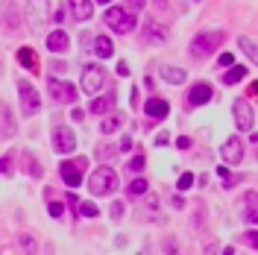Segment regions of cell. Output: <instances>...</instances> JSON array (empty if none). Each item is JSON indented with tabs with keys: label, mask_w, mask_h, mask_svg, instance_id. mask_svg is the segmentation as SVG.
I'll return each instance as SVG.
<instances>
[{
	"label": "cell",
	"mask_w": 258,
	"mask_h": 255,
	"mask_svg": "<svg viewBox=\"0 0 258 255\" xmlns=\"http://www.w3.org/2000/svg\"><path fill=\"white\" fill-rule=\"evenodd\" d=\"M238 47H241L243 53H246V56L252 59V62L258 59V53H255V41H252V38H246V35H241V38H238Z\"/></svg>",
	"instance_id": "obj_24"
},
{
	"label": "cell",
	"mask_w": 258,
	"mask_h": 255,
	"mask_svg": "<svg viewBox=\"0 0 258 255\" xmlns=\"http://www.w3.org/2000/svg\"><path fill=\"white\" fill-rule=\"evenodd\" d=\"M144 112L150 117H156V120H164L167 114H170V106H167V100H161V97H150L144 106Z\"/></svg>",
	"instance_id": "obj_12"
},
{
	"label": "cell",
	"mask_w": 258,
	"mask_h": 255,
	"mask_svg": "<svg viewBox=\"0 0 258 255\" xmlns=\"http://www.w3.org/2000/svg\"><path fill=\"white\" fill-rule=\"evenodd\" d=\"M144 41H153V44H164L167 41V30L161 27V24H147V30H144Z\"/></svg>",
	"instance_id": "obj_16"
},
{
	"label": "cell",
	"mask_w": 258,
	"mask_h": 255,
	"mask_svg": "<svg viewBox=\"0 0 258 255\" xmlns=\"http://www.w3.org/2000/svg\"><path fill=\"white\" fill-rule=\"evenodd\" d=\"M3 117H6V126H3V135H15V123L9 120V106H3Z\"/></svg>",
	"instance_id": "obj_31"
},
{
	"label": "cell",
	"mask_w": 258,
	"mask_h": 255,
	"mask_svg": "<svg viewBox=\"0 0 258 255\" xmlns=\"http://www.w3.org/2000/svg\"><path fill=\"white\" fill-rule=\"evenodd\" d=\"M50 21V3L47 0H30L27 3V24L30 30H41Z\"/></svg>",
	"instance_id": "obj_6"
},
{
	"label": "cell",
	"mask_w": 258,
	"mask_h": 255,
	"mask_svg": "<svg viewBox=\"0 0 258 255\" xmlns=\"http://www.w3.org/2000/svg\"><path fill=\"white\" fill-rule=\"evenodd\" d=\"M232 62H235V59H232V53H223V56H220V68H229Z\"/></svg>",
	"instance_id": "obj_38"
},
{
	"label": "cell",
	"mask_w": 258,
	"mask_h": 255,
	"mask_svg": "<svg viewBox=\"0 0 258 255\" xmlns=\"http://www.w3.org/2000/svg\"><path fill=\"white\" fill-rule=\"evenodd\" d=\"M246 80V68H241V65H229V71L223 74V85H235V82Z\"/></svg>",
	"instance_id": "obj_19"
},
{
	"label": "cell",
	"mask_w": 258,
	"mask_h": 255,
	"mask_svg": "<svg viewBox=\"0 0 258 255\" xmlns=\"http://www.w3.org/2000/svg\"><path fill=\"white\" fill-rule=\"evenodd\" d=\"M12 167H15V164H12L9 156H3V159H0V176H12Z\"/></svg>",
	"instance_id": "obj_29"
},
{
	"label": "cell",
	"mask_w": 258,
	"mask_h": 255,
	"mask_svg": "<svg viewBox=\"0 0 258 255\" xmlns=\"http://www.w3.org/2000/svg\"><path fill=\"white\" fill-rule=\"evenodd\" d=\"M27 170H30L32 179H38V176H41V167H38V161H32L30 153H27Z\"/></svg>",
	"instance_id": "obj_28"
},
{
	"label": "cell",
	"mask_w": 258,
	"mask_h": 255,
	"mask_svg": "<svg viewBox=\"0 0 258 255\" xmlns=\"http://www.w3.org/2000/svg\"><path fill=\"white\" fill-rule=\"evenodd\" d=\"M71 15L77 18V21H88V18L94 15V6H91V0H71Z\"/></svg>",
	"instance_id": "obj_15"
},
{
	"label": "cell",
	"mask_w": 258,
	"mask_h": 255,
	"mask_svg": "<svg viewBox=\"0 0 258 255\" xmlns=\"http://www.w3.org/2000/svg\"><path fill=\"white\" fill-rule=\"evenodd\" d=\"M77 211H80L82 217H97V214H100L94 203H80V206H77Z\"/></svg>",
	"instance_id": "obj_27"
},
{
	"label": "cell",
	"mask_w": 258,
	"mask_h": 255,
	"mask_svg": "<svg viewBox=\"0 0 258 255\" xmlns=\"http://www.w3.org/2000/svg\"><path fill=\"white\" fill-rule=\"evenodd\" d=\"M71 114H74V120H82V117H85V112H82V109H74Z\"/></svg>",
	"instance_id": "obj_42"
},
{
	"label": "cell",
	"mask_w": 258,
	"mask_h": 255,
	"mask_svg": "<svg viewBox=\"0 0 258 255\" xmlns=\"http://www.w3.org/2000/svg\"><path fill=\"white\" fill-rule=\"evenodd\" d=\"M68 44H71V38H68V32L64 30H53L47 35V50H53V53H64Z\"/></svg>",
	"instance_id": "obj_14"
},
{
	"label": "cell",
	"mask_w": 258,
	"mask_h": 255,
	"mask_svg": "<svg viewBox=\"0 0 258 255\" xmlns=\"http://www.w3.org/2000/svg\"><path fill=\"white\" fill-rule=\"evenodd\" d=\"M50 94H53L56 103H74V100H77V88H74L71 82L53 77V80H50Z\"/></svg>",
	"instance_id": "obj_11"
},
{
	"label": "cell",
	"mask_w": 258,
	"mask_h": 255,
	"mask_svg": "<svg viewBox=\"0 0 258 255\" xmlns=\"http://www.w3.org/2000/svg\"><path fill=\"white\" fill-rule=\"evenodd\" d=\"M161 74H164V82H170V85H182V82L188 80V74L182 68H164Z\"/></svg>",
	"instance_id": "obj_20"
},
{
	"label": "cell",
	"mask_w": 258,
	"mask_h": 255,
	"mask_svg": "<svg viewBox=\"0 0 258 255\" xmlns=\"http://www.w3.org/2000/svg\"><path fill=\"white\" fill-rule=\"evenodd\" d=\"M53 150H56L59 156H71V153L77 150V135L64 126V123H56V126H53Z\"/></svg>",
	"instance_id": "obj_5"
},
{
	"label": "cell",
	"mask_w": 258,
	"mask_h": 255,
	"mask_svg": "<svg viewBox=\"0 0 258 255\" xmlns=\"http://www.w3.org/2000/svg\"><path fill=\"white\" fill-rule=\"evenodd\" d=\"M232 114H235V123H238V129H243V132H252V126H255V112H252V106H249L246 100H235Z\"/></svg>",
	"instance_id": "obj_8"
},
{
	"label": "cell",
	"mask_w": 258,
	"mask_h": 255,
	"mask_svg": "<svg viewBox=\"0 0 258 255\" xmlns=\"http://www.w3.org/2000/svg\"><path fill=\"white\" fill-rule=\"evenodd\" d=\"M206 103H211V85L197 82L191 88V94H188V106H206Z\"/></svg>",
	"instance_id": "obj_13"
},
{
	"label": "cell",
	"mask_w": 258,
	"mask_h": 255,
	"mask_svg": "<svg viewBox=\"0 0 258 255\" xmlns=\"http://www.w3.org/2000/svg\"><path fill=\"white\" fill-rule=\"evenodd\" d=\"M217 176H220V182H223V188H235L238 182H243V176H235V173H229L226 167H217Z\"/></svg>",
	"instance_id": "obj_23"
},
{
	"label": "cell",
	"mask_w": 258,
	"mask_h": 255,
	"mask_svg": "<svg viewBox=\"0 0 258 255\" xmlns=\"http://www.w3.org/2000/svg\"><path fill=\"white\" fill-rule=\"evenodd\" d=\"M129 147H132V138H129V135H126V138H123V141H120V147H117V150H123V153H126Z\"/></svg>",
	"instance_id": "obj_40"
},
{
	"label": "cell",
	"mask_w": 258,
	"mask_h": 255,
	"mask_svg": "<svg viewBox=\"0 0 258 255\" xmlns=\"http://www.w3.org/2000/svg\"><path fill=\"white\" fill-rule=\"evenodd\" d=\"M156 144H159V147H164V144H167V132H159V138H156Z\"/></svg>",
	"instance_id": "obj_41"
},
{
	"label": "cell",
	"mask_w": 258,
	"mask_h": 255,
	"mask_svg": "<svg viewBox=\"0 0 258 255\" xmlns=\"http://www.w3.org/2000/svg\"><path fill=\"white\" fill-rule=\"evenodd\" d=\"M226 32L223 30H214V32H200L197 38L191 41V56H197V59H203V56H209L211 50H217L220 44H223Z\"/></svg>",
	"instance_id": "obj_2"
},
{
	"label": "cell",
	"mask_w": 258,
	"mask_h": 255,
	"mask_svg": "<svg viewBox=\"0 0 258 255\" xmlns=\"http://www.w3.org/2000/svg\"><path fill=\"white\" fill-rule=\"evenodd\" d=\"M94 53L100 56V59H109V56H114V44L109 35H97L94 38Z\"/></svg>",
	"instance_id": "obj_17"
},
{
	"label": "cell",
	"mask_w": 258,
	"mask_h": 255,
	"mask_svg": "<svg viewBox=\"0 0 258 255\" xmlns=\"http://www.w3.org/2000/svg\"><path fill=\"white\" fill-rule=\"evenodd\" d=\"M97 3H112V0H97Z\"/></svg>",
	"instance_id": "obj_43"
},
{
	"label": "cell",
	"mask_w": 258,
	"mask_h": 255,
	"mask_svg": "<svg viewBox=\"0 0 258 255\" xmlns=\"http://www.w3.org/2000/svg\"><path fill=\"white\" fill-rule=\"evenodd\" d=\"M117 74H120V77H129V65L120 62V65H117Z\"/></svg>",
	"instance_id": "obj_39"
},
{
	"label": "cell",
	"mask_w": 258,
	"mask_h": 255,
	"mask_svg": "<svg viewBox=\"0 0 258 255\" xmlns=\"http://www.w3.org/2000/svg\"><path fill=\"white\" fill-rule=\"evenodd\" d=\"M220 159L226 161V164H232V167H238L243 161V144L238 135H232V138H226V144L220 147Z\"/></svg>",
	"instance_id": "obj_9"
},
{
	"label": "cell",
	"mask_w": 258,
	"mask_h": 255,
	"mask_svg": "<svg viewBox=\"0 0 258 255\" xmlns=\"http://www.w3.org/2000/svg\"><path fill=\"white\" fill-rule=\"evenodd\" d=\"M194 185V173H182L179 176V191H188Z\"/></svg>",
	"instance_id": "obj_32"
},
{
	"label": "cell",
	"mask_w": 258,
	"mask_h": 255,
	"mask_svg": "<svg viewBox=\"0 0 258 255\" xmlns=\"http://www.w3.org/2000/svg\"><path fill=\"white\" fill-rule=\"evenodd\" d=\"M103 21H106V27H112V30L120 32V35L135 30V15H132L129 9H123V6H112V9H106Z\"/></svg>",
	"instance_id": "obj_3"
},
{
	"label": "cell",
	"mask_w": 258,
	"mask_h": 255,
	"mask_svg": "<svg viewBox=\"0 0 258 255\" xmlns=\"http://www.w3.org/2000/svg\"><path fill=\"white\" fill-rule=\"evenodd\" d=\"M176 147H179V150H188V147H191V138H185V135L176 138Z\"/></svg>",
	"instance_id": "obj_37"
},
{
	"label": "cell",
	"mask_w": 258,
	"mask_h": 255,
	"mask_svg": "<svg viewBox=\"0 0 258 255\" xmlns=\"http://www.w3.org/2000/svg\"><path fill=\"white\" fill-rule=\"evenodd\" d=\"M112 217H114V220H120V217H123V203H112Z\"/></svg>",
	"instance_id": "obj_35"
},
{
	"label": "cell",
	"mask_w": 258,
	"mask_h": 255,
	"mask_svg": "<svg viewBox=\"0 0 258 255\" xmlns=\"http://www.w3.org/2000/svg\"><path fill=\"white\" fill-rule=\"evenodd\" d=\"M18 62L24 65L27 71H38V56H35V50L32 47H21L18 50Z\"/></svg>",
	"instance_id": "obj_18"
},
{
	"label": "cell",
	"mask_w": 258,
	"mask_h": 255,
	"mask_svg": "<svg viewBox=\"0 0 258 255\" xmlns=\"http://www.w3.org/2000/svg\"><path fill=\"white\" fill-rule=\"evenodd\" d=\"M62 214H64V206L56 203V200H50V217H62Z\"/></svg>",
	"instance_id": "obj_33"
},
{
	"label": "cell",
	"mask_w": 258,
	"mask_h": 255,
	"mask_svg": "<svg viewBox=\"0 0 258 255\" xmlns=\"http://www.w3.org/2000/svg\"><path fill=\"white\" fill-rule=\"evenodd\" d=\"M18 243H21V249H24L27 255H35V238H32V235H21Z\"/></svg>",
	"instance_id": "obj_25"
},
{
	"label": "cell",
	"mask_w": 258,
	"mask_h": 255,
	"mask_svg": "<svg viewBox=\"0 0 258 255\" xmlns=\"http://www.w3.org/2000/svg\"><path fill=\"white\" fill-rule=\"evenodd\" d=\"M249 220H255V191H249Z\"/></svg>",
	"instance_id": "obj_36"
},
{
	"label": "cell",
	"mask_w": 258,
	"mask_h": 255,
	"mask_svg": "<svg viewBox=\"0 0 258 255\" xmlns=\"http://www.w3.org/2000/svg\"><path fill=\"white\" fill-rule=\"evenodd\" d=\"M126 3H129L126 9H129V12H132V15H135V12H141V9H144V6H147V0H126Z\"/></svg>",
	"instance_id": "obj_34"
},
{
	"label": "cell",
	"mask_w": 258,
	"mask_h": 255,
	"mask_svg": "<svg viewBox=\"0 0 258 255\" xmlns=\"http://www.w3.org/2000/svg\"><path fill=\"white\" fill-rule=\"evenodd\" d=\"M18 91H21V109H24V114H35L41 109V97H38V91H35L32 82L21 80L18 82Z\"/></svg>",
	"instance_id": "obj_7"
},
{
	"label": "cell",
	"mask_w": 258,
	"mask_h": 255,
	"mask_svg": "<svg viewBox=\"0 0 258 255\" xmlns=\"http://www.w3.org/2000/svg\"><path fill=\"white\" fill-rule=\"evenodd\" d=\"M144 156H135V159L129 161V170H132V173H141V170H144Z\"/></svg>",
	"instance_id": "obj_30"
},
{
	"label": "cell",
	"mask_w": 258,
	"mask_h": 255,
	"mask_svg": "<svg viewBox=\"0 0 258 255\" xmlns=\"http://www.w3.org/2000/svg\"><path fill=\"white\" fill-rule=\"evenodd\" d=\"M144 194H147V182H144V179L129 182V197H144Z\"/></svg>",
	"instance_id": "obj_26"
},
{
	"label": "cell",
	"mask_w": 258,
	"mask_h": 255,
	"mask_svg": "<svg viewBox=\"0 0 258 255\" xmlns=\"http://www.w3.org/2000/svg\"><path fill=\"white\" fill-rule=\"evenodd\" d=\"M123 126V114H112V117H106L103 120V135H112V132H117V129Z\"/></svg>",
	"instance_id": "obj_22"
},
{
	"label": "cell",
	"mask_w": 258,
	"mask_h": 255,
	"mask_svg": "<svg viewBox=\"0 0 258 255\" xmlns=\"http://www.w3.org/2000/svg\"><path fill=\"white\" fill-rule=\"evenodd\" d=\"M85 167H88V159H85V156H80V159H71V161H62V164H59V173H62L64 185H68V188H80Z\"/></svg>",
	"instance_id": "obj_4"
},
{
	"label": "cell",
	"mask_w": 258,
	"mask_h": 255,
	"mask_svg": "<svg viewBox=\"0 0 258 255\" xmlns=\"http://www.w3.org/2000/svg\"><path fill=\"white\" fill-rule=\"evenodd\" d=\"M88 191L94 194V197H112L117 191V173H114L112 167H97L91 179H88Z\"/></svg>",
	"instance_id": "obj_1"
},
{
	"label": "cell",
	"mask_w": 258,
	"mask_h": 255,
	"mask_svg": "<svg viewBox=\"0 0 258 255\" xmlns=\"http://www.w3.org/2000/svg\"><path fill=\"white\" fill-rule=\"evenodd\" d=\"M114 106V94H106V97H97L94 103H91V112L94 114H106L109 109Z\"/></svg>",
	"instance_id": "obj_21"
},
{
	"label": "cell",
	"mask_w": 258,
	"mask_h": 255,
	"mask_svg": "<svg viewBox=\"0 0 258 255\" xmlns=\"http://www.w3.org/2000/svg\"><path fill=\"white\" fill-rule=\"evenodd\" d=\"M103 88V68L100 65H88L82 71V91L85 94H97Z\"/></svg>",
	"instance_id": "obj_10"
}]
</instances>
